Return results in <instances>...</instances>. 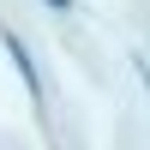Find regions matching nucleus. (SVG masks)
Listing matches in <instances>:
<instances>
[{"label": "nucleus", "mask_w": 150, "mask_h": 150, "mask_svg": "<svg viewBox=\"0 0 150 150\" xmlns=\"http://www.w3.org/2000/svg\"><path fill=\"white\" fill-rule=\"evenodd\" d=\"M0 42H6V54H12V60H18V72H24V84H30V90H36V66H30V48H24L18 36H12V30L0 36Z\"/></svg>", "instance_id": "obj_1"}, {"label": "nucleus", "mask_w": 150, "mask_h": 150, "mask_svg": "<svg viewBox=\"0 0 150 150\" xmlns=\"http://www.w3.org/2000/svg\"><path fill=\"white\" fill-rule=\"evenodd\" d=\"M48 6H60V12H66V6H72V0H48Z\"/></svg>", "instance_id": "obj_2"}]
</instances>
